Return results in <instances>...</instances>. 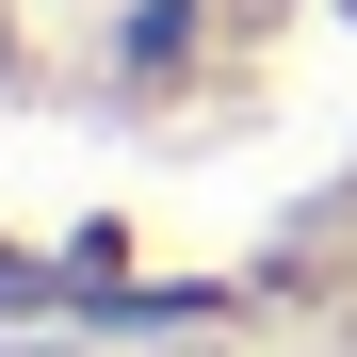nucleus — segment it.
Here are the masks:
<instances>
[{
  "instance_id": "obj_1",
  "label": "nucleus",
  "mask_w": 357,
  "mask_h": 357,
  "mask_svg": "<svg viewBox=\"0 0 357 357\" xmlns=\"http://www.w3.org/2000/svg\"><path fill=\"white\" fill-rule=\"evenodd\" d=\"M357 146V0H0V211L292 195Z\"/></svg>"
}]
</instances>
